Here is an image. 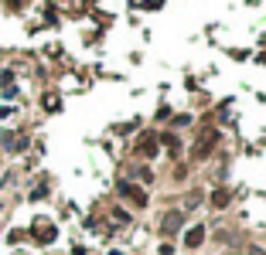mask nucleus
Instances as JSON below:
<instances>
[{
    "instance_id": "obj_1",
    "label": "nucleus",
    "mask_w": 266,
    "mask_h": 255,
    "mask_svg": "<svg viewBox=\"0 0 266 255\" xmlns=\"http://www.w3.org/2000/svg\"><path fill=\"white\" fill-rule=\"evenodd\" d=\"M120 194H123V198H130L137 208H143V204H147V194H143L140 187H133L130 180H120Z\"/></svg>"
},
{
    "instance_id": "obj_2",
    "label": "nucleus",
    "mask_w": 266,
    "mask_h": 255,
    "mask_svg": "<svg viewBox=\"0 0 266 255\" xmlns=\"http://www.w3.org/2000/svg\"><path fill=\"white\" fill-rule=\"evenodd\" d=\"M137 153L140 156H157V136L143 133V136H140V143H137Z\"/></svg>"
},
{
    "instance_id": "obj_3",
    "label": "nucleus",
    "mask_w": 266,
    "mask_h": 255,
    "mask_svg": "<svg viewBox=\"0 0 266 255\" xmlns=\"http://www.w3.org/2000/svg\"><path fill=\"white\" fill-rule=\"evenodd\" d=\"M181 225H185V214H181V211H171V214L164 218L161 232H164V235H174V232H178V228H181Z\"/></svg>"
},
{
    "instance_id": "obj_4",
    "label": "nucleus",
    "mask_w": 266,
    "mask_h": 255,
    "mask_svg": "<svg viewBox=\"0 0 266 255\" xmlns=\"http://www.w3.org/2000/svg\"><path fill=\"white\" fill-rule=\"evenodd\" d=\"M201 242H205V225H195V228L185 235V245H188V248H198Z\"/></svg>"
},
{
    "instance_id": "obj_5",
    "label": "nucleus",
    "mask_w": 266,
    "mask_h": 255,
    "mask_svg": "<svg viewBox=\"0 0 266 255\" xmlns=\"http://www.w3.org/2000/svg\"><path fill=\"white\" fill-rule=\"evenodd\" d=\"M35 238H38V242H55V228H51V225H45V221H38Z\"/></svg>"
},
{
    "instance_id": "obj_6",
    "label": "nucleus",
    "mask_w": 266,
    "mask_h": 255,
    "mask_svg": "<svg viewBox=\"0 0 266 255\" xmlns=\"http://www.w3.org/2000/svg\"><path fill=\"white\" fill-rule=\"evenodd\" d=\"M212 204H215V208H225V204H229V190H215V194H212Z\"/></svg>"
},
{
    "instance_id": "obj_7",
    "label": "nucleus",
    "mask_w": 266,
    "mask_h": 255,
    "mask_svg": "<svg viewBox=\"0 0 266 255\" xmlns=\"http://www.w3.org/2000/svg\"><path fill=\"white\" fill-rule=\"evenodd\" d=\"M161 143H164V146H171V150H178V136H174V133H164V136H161Z\"/></svg>"
}]
</instances>
